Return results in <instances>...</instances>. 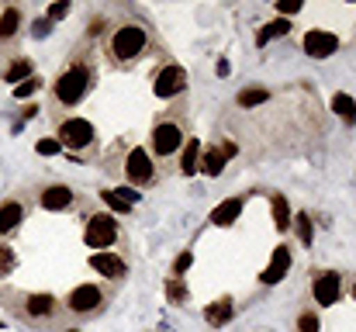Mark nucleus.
Wrapping results in <instances>:
<instances>
[{
	"label": "nucleus",
	"instance_id": "0eeeda50",
	"mask_svg": "<svg viewBox=\"0 0 356 332\" xmlns=\"http://www.w3.org/2000/svg\"><path fill=\"white\" fill-rule=\"evenodd\" d=\"M180 142H184V135H180V128H177L173 121L156 125V132H152V149H156V156H170V152H177Z\"/></svg>",
	"mask_w": 356,
	"mask_h": 332
},
{
	"label": "nucleus",
	"instance_id": "c9c22d12",
	"mask_svg": "<svg viewBox=\"0 0 356 332\" xmlns=\"http://www.w3.org/2000/svg\"><path fill=\"white\" fill-rule=\"evenodd\" d=\"M52 31V21H35V35L42 38V35H49Z\"/></svg>",
	"mask_w": 356,
	"mask_h": 332
},
{
	"label": "nucleus",
	"instance_id": "1a4fd4ad",
	"mask_svg": "<svg viewBox=\"0 0 356 332\" xmlns=\"http://www.w3.org/2000/svg\"><path fill=\"white\" fill-rule=\"evenodd\" d=\"M101 305H104V294H101V287H94V284H80V287L70 291V308L80 312V315H87V312H94V308H101Z\"/></svg>",
	"mask_w": 356,
	"mask_h": 332
},
{
	"label": "nucleus",
	"instance_id": "dca6fc26",
	"mask_svg": "<svg viewBox=\"0 0 356 332\" xmlns=\"http://www.w3.org/2000/svg\"><path fill=\"white\" fill-rule=\"evenodd\" d=\"M222 166H225V156H222V149H201L197 170H204L208 177H218V173H222Z\"/></svg>",
	"mask_w": 356,
	"mask_h": 332
},
{
	"label": "nucleus",
	"instance_id": "2eb2a0df",
	"mask_svg": "<svg viewBox=\"0 0 356 332\" xmlns=\"http://www.w3.org/2000/svg\"><path fill=\"white\" fill-rule=\"evenodd\" d=\"M24 308H28L31 319H49V315L56 312V298H52V294H31Z\"/></svg>",
	"mask_w": 356,
	"mask_h": 332
},
{
	"label": "nucleus",
	"instance_id": "58836bf2",
	"mask_svg": "<svg viewBox=\"0 0 356 332\" xmlns=\"http://www.w3.org/2000/svg\"><path fill=\"white\" fill-rule=\"evenodd\" d=\"M66 332H76V329H66Z\"/></svg>",
	"mask_w": 356,
	"mask_h": 332
},
{
	"label": "nucleus",
	"instance_id": "393cba45",
	"mask_svg": "<svg viewBox=\"0 0 356 332\" xmlns=\"http://www.w3.org/2000/svg\"><path fill=\"white\" fill-rule=\"evenodd\" d=\"M17 24H21V10H17V7H7V10L0 14V38H10V35L17 31Z\"/></svg>",
	"mask_w": 356,
	"mask_h": 332
},
{
	"label": "nucleus",
	"instance_id": "423d86ee",
	"mask_svg": "<svg viewBox=\"0 0 356 332\" xmlns=\"http://www.w3.org/2000/svg\"><path fill=\"white\" fill-rule=\"evenodd\" d=\"M184 87H187V73H184V66H166V70L156 77V84H152L156 97H173V94H180Z\"/></svg>",
	"mask_w": 356,
	"mask_h": 332
},
{
	"label": "nucleus",
	"instance_id": "f03ea898",
	"mask_svg": "<svg viewBox=\"0 0 356 332\" xmlns=\"http://www.w3.org/2000/svg\"><path fill=\"white\" fill-rule=\"evenodd\" d=\"M94 142V125L83 121V118H66L63 128H59V145L66 149H83Z\"/></svg>",
	"mask_w": 356,
	"mask_h": 332
},
{
	"label": "nucleus",
	"instance_id": "6ab92c4d",
	"mask_svg": "<svg viewBox=\"0 0 356 332\" xmlns=\"http://www.w3.org/2000/svg\"><path fill=\"white\" fill-rule=\"evenodd\" d=\"M24 219V208L17 205V201H7V205H0V232H14L17 225Z\"/></svg>",
	"mask_w": 356,
	"mask_h": 332
},
{
	"label": "nucleus",
	"instance_id": "c85d7f7f",
	"mask_svg": "<svg viewBox=\"0 0 356 332\" xmlns=\"http://www.w3.org/2000/svg\"><path fill=\"white\" fill-rule=\"evenodd\" d=\"M166 294H170V301H187V287L180 280H170L166 284Z\"/></svg>",
	"mask_w": 356,
	"mask_h": 332
},
{
	"label": "nucleus",
	"instance_id": "ddd939ff",
	"mask_svg": "<svg viewBox=\"0 0 356 332\" xmlns=\"http://www.w3.org/2000/svg\"><path fill=\"white\" fill-rule=\"evenodd\" d=\"M70 205H73V191H70V187L56 184V187H45V191H42V208H45V212H63V208H70Z\"/></svg>",
	"mask_w": 356,
	"mask_h": 332
},
{
	"label": "nucleus",
	"instance_id": "bb28decb",
	"mask_svg": "<svg viewBox=\"0 0 356 332\" xmlns=\"http://www.w3.org/2000/svg\"><path fill=\"white\" fill-rule=\"evenodd\" d=\"M294 228H298V239H301V246H312V235H315V232H312V219H308L305 212L294 219Z\"/></svg>",
	"mask_w": 356,
	"mask_h": 332
},
{
	"label": "nucleus",
	"instance_id": "aec40b11",
	"mask_svg": "<svg viewBox=\"0 0 356 332\" xmlns=\"http://www.w3.org/2000/svg\"><path fill=\"white\" fill-rule=\"evenodd\" d=\"M197 159H201V142H197V139H187L184 156H180V170H184V177L197 173Z\"/></svg>",
	"mask_w": 356,
	"mask_h": 332
},
{
	"label": "nucleus",
	"instance_id": "39448f33",
	"mask_svg": "<svg viewBox=\"0 0 356 332\" xmlns=\"http://www.w3.org/2000/svg\"><path fill=\"white\" fill-rule=\"evenodd\" d=\"M336 49H339V38H336L332 31L315 28V31H308V35H305V52H308L312 59H325V56H332Z\"/></svg>",
	"mask_w": 356,
	"mask_h": 332
},
{
	"label": "nucleus",
	"instance_id": "4be33fe9",
	"mask_svg": "<svg viewBox=\"0 0 356 332\" xmlns=\"http://www.w3.org/2000/svg\"><path fill=\"white\" fill-rule=\"evenodd\" d=\"M332 111H336L343 121H350V125L356 121V101L350 94H336V97H332Z\"/></svg>",
	"mask_w": 356,
	"mask_h": 332
},
{
	"label": "nucleus",
	"instance_id": "9b49d317",
	"mask_svg": "<svg viewBox=\"0 0 356 332\" xmlns=\"http://www.w3.org/2000/svg\"><path fill=\"white\" fill-rule=\"evenodd\" d=\"M287 267H291V246H277L273 256H270V267L263 270L259 280H263V284H277V280H284Z\"/></svg>",
	"mask_w": 356,
	"mask_h": 332
},
{
	"label": "nucleus",
	"instance_id": "f704fd0d",
	"mask_svg": "<svg viewBox=\"0 0 356 332\" xmlns=\"http://www.w3.org/2000/svg\"><path fill=\"white\" fill-rule=\"evenodd\" d=\"M191 263H194V256H191V253H184V256H177V263H173V274H184V270H187Z\"/></svg>",
	"mask_w": 356,
	"mask_h": 332
},
{
	"label": "nucleus",
	"instance_id": "cd10ccee",
	"mask_svg": "<svg viewBox=\"0 0 356 332\" xmlns=\"http://www.w3.org/2000/svg\"><path fill=\"white\" fill-rule=\"evenodd\" d=\"M28 73H31V63H10V70H7V84H24L28 80Z\"/></svg>",
	"mask_w": 356,
	"mask_h": 332
},
{
	"label": "nucleus",
	"instance_id": "9d476101",
	"mask_svg": "<svg viewBox=\"0 0 356 332\" xmlns=\"http://www.w3.org/2000/svg\"><path fill=\"white\" fill-rule=\"evenodd\" d=\"M124 173H128L131 184H149V180H152L149 152H145V149H131V152H128V163H124Z\"/></svg>",
	"mask_w": 356,
	"mask_h": 332
},
{
	"label": "nucleus",
	"instance_id": "a211bd4d",
	"mask_svg": "<svg viewBox=\"0 0 356 332\" xmlns=\"http://www.w3.org/2000/svg\"><path fill=\"white\" fill-rule=\"evenodd\" d=\"M101 198H104L115 212H128V208L138 201V194H135V191H128V187H121V191H101Z\"/></svg>",
	"mask_w": 356,
	"mask_h": 332
},
{
	"label": "nucleus",
	"instance_id": "2f4dec72",
	"mask_svg": "<svg viewBox=\"0 0 356 332\" xmlns=\"http://www.w3.org/2000/svg\"><path fill=\"white\" fill-rule=\"evenodd\" d=\"M35 149H38L42 156H56V152H59V139H42Z\"/></svg>",
	"mask_w": 356,
	"mask_h": 332
},
{
	"label": "nucleus",
	"instance_id": "b1692460",
	"mask_svg": "<svg viewBox=\"0 0 356 332\" xmlns=\"http://www.w3.org/2000/svg\"><path fill=\"white\" fill-rule=\"evenodd\" d=\"M273 221H277L280 232L291 228V208H287V198L284 194H273Z\"/></svg>",
	"mask_w": 356,
	"mask_h": 332
},
{
	"label": "nucleus",
	"instance_id": "473e14b6",
	"mask_svg": "<svg viewBox=\"0 0 356 332\" xmlns=\"http://www.w3.org/2000/svg\"><path fill=\"white\" fill-rule=\"evenodd\" d=\"M277 10H280L284 17H287V14H298V10H301V0H280Z\"/></svg>",
	"mask_w": 356,
	"mask_h": 332
},
{
	"label": "nucleus",
	"instance_id": "5701e85b",
	"mask_svg": "<svg viewBox=\"0 0 356 332\" xmlns=\"http://www.w3.org/2000/svg\"><path fill=\"white\" fill-rule=\"evenodd\" d=\"M266 87H245V90H238V104L242 108H256V104H266Z\"/></svg>",
	"mask_w": 356,
	"mask_h": 332
},
{
	"label": "nucleus",
	"instance_id": "f8f14e48",
	"mask_svg": "<svg viewBox=\"0 0 356 332\" xmlns=\"http://www.w3.org/2000/svg\"><path fill=\"white\" fill-rule=\"evenodd\" d=\"M90 267H94L101 277H111V280H121V277H124V260L115 256V253H94V256H90Z\"/></svg>",
	"mask_w": 356,
	"mask_h": 332
},
{
	"label": "nucleus",
	"instance_id": "72a5a7b5",
	"mask_svg": "<svg viewBox=\"0 0 356 332\" xmlns=\"http://www.w3.org/2000/svg\"><path fill=\"white\" fill-rule=\"evenodd\" d=\"M66 10H70V3H52V7H49V21H59V17H66Z\"/></svg>",
	"mask_w": 356,
	"mask_h": 332
},
{
	"label": "nucleus",
	"instance_id": "4468645a",
	"mask_svg": "<svg viewBox=\"0 0 356 332\" xmlns=\"http://www.w3.org/2000/svg\"><path fill=\"white\" fill-rule=\"evenodd\" d=\"M238 215H242V198H229V201H222V205L211 212V221H215V225H232Z\"/></svg>",
	"mask_w": 356,
	"mask_h": 332
},
{
	"label": "nucleus",
	"instance_id": "f257e3e1",
	"mask_svg": "<svg viewBox=\"0 0 356 332\" xmlns=\"http://www.w3.org/2000/svg\"><path fill=\"white\" fill-rule=\"evenodd\" d=\"M87 87H90V70H87V66H70V70L56 80V97H59L63 104H76V101L87 94Z\"/></svg>",
	"mask_w": 356,
	"mask_h": 332
},
{
	"label": "nucleus",
	"instance_id": "c756f323",
	"mask_svg": "<svg viewBox=\"0 0 356 332\" xmlns=\"http://www.w3.org/2000/svg\"><path fill=\"white\" fill-rule=\"evenodd\" d=\"M35 90H38V80H35V77H28L21 87H14V97H31Z\"/></svg>",
	"mask_w": 356,
	"mask_h": 332
},
{
	"label": "nucleus",
	"instance_id": "412c9836",
	"mask_svg": "<svg viewBox=\"0 0 356 332\" xmlns=\"http://www.w3.org/2000/svg\"><path fill=\"white\" fill-rule=\"evenodd\" d=\"M291 31V24H287V17H277V21H270L259 35H256V45H266L270 38H280V35H287Z\"/></svg>",
	"mask_w": 356,
	"mask_h": 332
},
{
	"label": "nucleus",
	"instance_id": "e433bc0d",
	"mask_svg": "<svg viewBox=\"0 0 356 332\" xmlns=\"http://www.w3.org/2000/svg\"><path fill=\"white\" fill-rule=\"evenodd\" d=\"M238 149H236V142H225V145H222V156H225V159H229V156H236Z\"/></svg>",
	"mask_w": 356,
	"mask_h": 332
},
{
	"label": "nucleus",
	"instance_id": "4c0bfd02",
	"mask_svg": "<svg viewBox=\"0 0 356 332\" xmlns=\"http://www.w3.org/2000/svg\"><path fill=\"white\" fill-rule=\"evenodd\" d=\"M353 298H356V284H353Z\"/></svg>",
	"mask_w": 356,
	"mask_h": 332
},
{
	"label": "nucleus",
	"instance_id": "f3484780",
	"mask_svg": "<svg viewBox=\"0 0 356 332\" xmlns=\"http://www.w3.org/2000/svg\"><path fill=\"white\" fill-rule=\"evenodd\" d=\"M232 315H236V305H232L229 298H222V301L208 305V312H204V319H208L211 326H225V322H229Z\"/></svg>",
	"mask_w": 356,
	"mask_h": 332
},
{
	"label": "nucleus",
	"instance_id": "a878e982",
	"mask_svg": "<svg viewBox=\"0 0 356 332\" xmlns=\"http://www.w3.org/2000/svg\"><path fill=\"white\" fill-rule=\"evenodd\" d=\"M14 267H17V253H14L10 246H3V242H0V280H3V277H10V274H14Z\"/></svg>",
	"mask_w": 356,
	"mask_h": 332
},
{
	"label": "nucleus",
	"instance_id": "6e6552de",
	"mask_svg": "<svg viewBox=\"0 0 356 332\" xmlns=\"http://www.w3.org/2000/svg\"><path fill=\"white\" fill-rule=\"evenodd\" d=\"M312 294H315L318 305H336V301H339V274H332V270L315 274V280H312Z\"/></svg>",
	"mask_w": 356,
	"mask_h": 332
},
{
	"label": "nucleus",
	"instance_id": "7ed1b4c3",
	"mask_svg": "<svg viewBox=\"0 0 356 332\" xmlns=\"http://www.w3.org/2000/svg\"><path fill=\"white\" fill-rule=\"evenodd\" d=\"M83 239H87L90 249H104V246H111V242L118 239V225H115L111 215H94V219L87 221Z\"/></svg>",
	"mask_w": 356,
	"mask_h": 332
},
{
	"label": "nucleus",
	"instance_id": "7c9ffc66",
	"mask_svg": "<svg viewBox=\"0 0 356 332\" xmlns=\"http://www.w3.org/2000/svg\"><path fill=\"white\" fill-rule=\"evenodd\" d=\"M298 332H318V319H315L312 312H305V315L298 319Z\"/></svg>",
	"mask_w": 356,
	"mask_h": 332
},
{
	"label": "nucleus",
	"instance_id": "20e7f679",
	"mask_svg": "<svg viewBox=\"0 0 356 332\" xmlns=\"http://www.w3.org/2000/svg\"><path fill=\"white\" fill-rule=\"evenodd\" d=\"M142 49H145V31L138 24L118 28V35H115V56L118 59H135Z\"/></svg>",
	"mask_w": 356,
	"mask_h": 332
}]
</instances>
